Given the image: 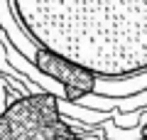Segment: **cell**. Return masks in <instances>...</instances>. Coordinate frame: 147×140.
<instances>
[{
	"instance_id": "7a4b0ae2",
	"label": "cell",
	"mask_w": 147,
	"mask_h": 140,
	"mask_svg": "<svg viewBox=\"0 0 147 140\" xmlns=\"http://www.w3.org/2000/svg\"><path fill=\"white\" fill-rule=\"evenodd\" d=\"M34 67L61 86L64 99L69 103H79L81 99H88L98 88V79L91 71L66 62L64 57L47 52V49H34Z\"/></svg>"
},
{
	"instance_id": "3957f363",
	"label": "cell",
	"mask_w": 147,
	"mask_h": 140,
	"mask_svg": "<svg viewBox=\"0 0 147 140\" xmlns=\"http://www.w3.org/2000/svg\"><path fill=\"white\" fill-rule=\"evenodd\" d=\"M140 138H142V140H147V120L140 125Z\"/></svg>"
},
{
	"instance_id": "6da1fadb",
	"label": "cell",
	"mask_w": 147,
	"mask_h": 140,
	"mask_svg": "<svg viewBox=\"0 0 147 140\" xmlns=\"http://www.w3.org/2000/svg\"><path fill=\"white\" fill-rule=\"evenodd\" d=\"M12 7L37 49L96 79L147 74V0H12Z\"/></svg>"
}]
</instances>
